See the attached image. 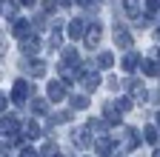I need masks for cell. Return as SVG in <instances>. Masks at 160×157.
<instances>
[{
  "label": "cell",
  "mask_w": 160,
  "mask_h": 157,
  "mask_svg": "<svg viewBox=\"0 0 160 157\" xmlns=\"http://www.w3.org/2000/svg\"><path fill=\"white\" fill-rule=\"evenodd\" d=\"M29 94H32V86H29L26 80H17V83H14V89H12V100H14V103H26Z\"/></svg>",
  "instance_id": "6da1fadb"
},
{
  "label": "cell",
  "mask_w": 160,
  "mask_h": 157,
  "mask_svg": "<svg viewBox=\"0 0 160 157\" xmlns=\"http://www.w3.org/2000/svg\"><path fill=\"white\" fill-rule=\"evenodd\" d=\"M92 137H94V131H92L89 126H83V129H77V131H74V143H77L80 149H89V146H94V143H92Z\"/></svg>",
  "instance_id": "7a4b0ae2"
},
{
  "label": "cell",
  "mask_w": 160,
  "mask_h": 157,
  "mask_svg": "<svg viewBox=\"0 0 160 157\" xmlns=\"http://www.w3.org/2000/svg\"><path fill=\"white\" fill-rule=\"evenodd\" d=\"M100 37H103V29H100V23H94V26H89V29H86V37H83V40H86V46H89V49H97Z\"/></svg>",
  "instance_id": "3957f363"
},
{
  "label": "cell",
  "mask_w": 160,
  "mask_h": 157,
  "mask_svg": "<svg viewBox=\"0 0 160 157\" xmlns=\"http://www.w3.org/2000/svg\"><path fill=\"white\" fill-rule=\"evenodd\" d=\"M114 43H117V46H123V49H132V34H129V29L114 26Z\"/></svg>",
  "instance_id": "277c9868"
},
{
  "label": "cell",
  "mask_w": 160,
  "mask_h": 157,
  "mask_svg": "<svg viewBox=\"0 0 160 157\" xmlns=\"http://www.w3.org/2000/svg\"><path fill=\"white\" fill-rule=\"evenodd\" d=\"M123 137H126V143H123L126 151H134V149L140 146V134H137L134 129H123Z\"/></svg>",
  "instance_id": "5b68a950"
},
{
  "label": "cell",
  "mask_w": 160,
  "mask_h": 157,
  "mask_svg": "<svg viewBox=\"0 0 160 157\" xmlns=\"http://www.w3.org/2000/svg\"><path fill=\"white\" fill-rule=\"evenodd\" d=\"M63 94H66V83H57V80L49 83V97H52V103H60V100H63Z\"/></svg>",
  "instance_id": "8992f818"
},
{
  "label": "cell",
  "mask_w": 160,
  "mask_h": 157,
  "mask_svg": "<svg viewBox=\"0 0 160 157\" xmlns=\"http://www.w3.org/2000/svg\"><path fill=\"white\" fill-rule=\"evenodd\" d=\"M80 80H83L86 91H94V89L100 86V77H97V71H94V69H92V71H83V74H80Z\"/></svg>",
  "instance_id": "52a82bcc"
},
{
  "label": "cell",
  "mask_w": 160,
  "mask_h": 157,
  "mask_svg": "<svg viewBox=\"0 0 160 157\" xmlns=\"http://www.w3.org/2000/svg\"><path fill=\"white\" fill-rule=\"evenodd\" d=\"M129 94H132V100H146V86L140 80H129Z\"/></svg>",
  "instance_id": "ba28073f"
},
{
  "label": "cell",
  "mask_w": 160,
  "mask_h": 157,
  "mask_svg": "<svg viewBox=\"0 0 160 157\" xmlns=\"http://www.w3.org/2000/svg\"><path fill=\"white\" fill-rule=\"evenodd\" d=\"M94 149H97V154H100V157H109V154H112V149H114V143L109 140V137H97Z\"/></svg>",
  "instance_id": "9c48e42d"
},
{
  "label": "cell",
  "mask_w": 160,
  "mask_h": 157,
  "mask_svg": "<svg viewBox=\"0 0 160 157\" xmlns=\"http://www.w3.org/2000/svg\"><path fill=\"white\" fill-rule=\"evenodd\" d=\"M69 37H72V40H80V37H86V32H83V20H80V17H74V20L69 23Z\"/></svg>",
  "instance_id": "30bf717a"
},
{
  "label": "cell",
  "mask_w": 160,
  "mask_h": 157,
  "mask_svg": "<svg viewBox=\"0 0 160 157\" xmlns=\"http://www.w3.org/2000/svg\"><path fill=\"white\" fill-rule=\"evenodd\" d=\"M17 129H20V120H17V117L14 114H3V131L6 134H14Z\"/></svg>",
  "instance_id": "8fae6325"
},
{
  "label": "cell",
  "mask_w": 160,
  "mask_h": 157,
  "mask_svg": "<svg viewBox=\"0 0 160 157\" xmlns=\"http://www.w3.org/2000/svg\"><path fill=\"white\" fill-rule=\"evenodd\" d=\"M20 49H23V54H34L40 49V43H37V37H23V40H20Z\"/></svg>",
  "instance_id": "7c38bea8"
},
{
  "label": "cell",
  "mask_w": 160,
  "mask_h": 157,
  "mask_svg": "<svg viewBox=\"0 0 160 157\" xmlns=\"http://www.w3.org/2000/svg\"><path fill=\"white\" fill-rule=\"evenodd\" d=\"M123 12L129 17H140V0H123Z\"/></svg>",
  "instance_id": "4fadbf2b"
},
{
  "label": "cell",
  "mask_w": 160,
  "mask_h": 157,
  "mask_svg": "<svg viewBox=\"0 0 160 157\" xmlns=\"http://www.w3.org/2000/svg\"><path fill=\"white\" fill-rule=\"evenodd\" d=\"M106 123H109V126H117V123H120V109L112 106V103L106 106Z\"/></svg>",
  "instance_id": "5bb4252c"
},
{
  "label": "cell",
  "mask_w": 160,
  "mask_h": 157,
  "mask_svg": "<svg viewBox=\"0 0 160 157\" xmlns=\"http://www.w3.org/2000/svg\"><path fill=\"white\" fill-rule=\"evenodd\" d=\"M14 34L20 37V40L29 34V20H26V17H17V20H14Z\"/></svg>",
  "instance_id": "9a60e30c"
},
{
  "label": "cell",
  "mask_w": 160,
  "mask_h": 157,
  "mask_svg": "<svg viewBox=\"0 0 160 157\" xmlns=\"http://www.w3.org/2000/svg\"><path fill=\"white\" fill-rule=\"evenodd\" d=\"M143 137H146V143H149V146H157V140H160V131H157L154 126H146V129H143Z\"/></svg>",
  "instance_id": "2e32d148"
},
{
  "label": "cell",
  "mask_w": 160,
  "mask_h": 157,
  "mask_svg": "<svg viewBox=\"0 0 160 157\" xmlns=\"http://www.w3.org/2000/svg\"><path fill=\"white\" fill-rule=\"evenodd\" d=\"M97 66H100V69H112V66H114L112 52H103V54H100V57H97Z\"/></svg>",
  "instance_id": "e0dca14e"
},
{
  "label": "cell",
  "mask_w": 160,
  "mask_h": 157,
  "mask_svg": "<svg viewBox=\"0 0 160 157\" xmlns=\"http://www.w3.org/2000/svg\"><path fill=\"white\" fill-rule=\"evenodd\" d=\"M23 137H29V140H37V137H40V126L29 123V126H26V131H23Z\"/></svg>",
  "instance_id": "ac0fdd59"
},
{
  "label": "cell",
  "mask_w": 160,
  "mask_h": 157,
  "mask_svg": "<svg viewBox=\"0 0 160 157\" xmlns=\"http://www.w3.org/2000/svg\"><path fill=\"white\" fill-rule=\"evenodd\" d=\"M86 106H89V97H86V94L72 97V109H86Z\"/></svg>",
  "instance_id": "d6986e66"
},
{
  "label": "cell",
  "mask_w": 160,
  "mask_h": 157,
  "mask_svg": "<svg viewBox=\"0 0 160 157\" xmlns=\"http://www.w3.org/2000/svg\"><path fill=\"white\" fill-rule=\"evenodd\" d=\"M3 14H6V17H14V14H17L14 0H3Z\"/></svg>",
  "instance_id": "ffe728a7"
},
{
  "label": "cell",
  "mask_w": 160,
  "mask_h": 157,
  "mask_svg": "<svg viewBox=\"0 0 160 157\" xmlns=\"http://www.w3.org/2000/svg\"><path fill=\"white\" fill-rule=\"evenodd\" d=\"M143 71H146V74H160V66H157L154 60H143Z\"/></svg>",
  "instance_id": "44dd1931"
},
{
  "label": "cell",
  "mask_w": 160,
  "mask_h": 157,
  "mask_svg": "<svg viewBox=\"0 0 160 157\" xmlns=\"http://www.w3.org/2000/svg\"><path fill=\"white\" fill-rule=\"evenodd\" d=\"M134 66H137V57H134V54H126V57H123V69H126V71H134Z\"/></svg>",
  "instance_id": "7402d4cb"
},
{
  "label": "cell",
  "mask_w": 160,
  "mask_h": 157,
  "mask_svg": "<svg viewBox=\"0 0 160 157\" xmlns=\"http://www.w3.org/2000/svg\"><path fill=\"white\" fill-rule=\"evenodd\" d=\"M32 111H34V114H46V111H49L46 100H34V103H32Z\"/></svg>",
  "instance_id": "603a6c76"
},
{
  "label": "cell",
  "mask_w": 160,
  "mask_h": 157,
  "mask_svg": "<svg viewBox=\"0 0 160 157\" xmlns=\"http://www.w3.org/2000/svg\"><path fill=\"white\" fill-rule=\"evenodd\" d=\"M32 74L34 77H43L46 74V63H32Z\"/></svg>",
  "instance_id": "cb8c5ba5"
},
{
  "label": "cell",
  "mask_w": 160,
  "mask_h": 157,
  "mask_svg": "<svg viewBox=\"0 0 160 157\" xmlns=\"http://www.w3.org/2000/svg\"><path fill=\"white\" fill-rule=\"evenodd\" d=\"M117 109H120V111H129V109H132V97H123V100H117Z\"/></svg>",
  "instance_id": "d4e9b609"
},
{
  "label": "cell",
  "mask_w": 160,
  "mask_h": 157,
  "mask_svg": "<svg viewBox=\"0 0 160 157\" xmlns=\"http://www.w3.org/2000/svg\"><path fill=\"white\" fill-rule=\"evenodd\" d=\"M43 12H57V0H43Z\"/></svg>",
  "instance_id": "484cf974"
},
{
  "label": "cell",
  "mask_w": 160,
  "mask_h": 157,
  "mask_svg": "<svg viewBox=\"0 0 160 157\" xmlns=\"http://www.w3.org/2000/svg\"><path fill=\"white\" fill-rule=\"evenodd\" d=\"M43 157H57V146H54V143H49V146L43 149Z\"/></svg>",
  "instance_id": "4316f807"
},
{
  "label": "cell",
  "mask_w": 160,
  "mask_h": 157,
  "mask_svg": "<svg viewBox=\"0 0 160 157\" xmlns=\"http://www.w3.org/2000/svg\"><path fill=\"white\" fill-rule=\"evenodd\" d=\"M146 9L149 12H160V0H146Z\"/></svg>",
  "instance_id": "83f0119b"
},
{
  "label": "cell",
  "mask_w": 160,
  "mask_h": 157,
  "mask_svg": "<svg viewBox=\"0 0 160 157\" xmlns=\"http://www.w3.org/2000/svg\"><path fill=\"white\" fill-rule=\"evenodd\" d=\"M69 117H72L69 111H57V114H54V120H57V123H66V120H69Z\"/></svg>",
  "instance_id": "f1b7e54d"
},
{
  "label": "cell",
  "mask_w": 160,
  "mask_h": 157,
  "mask_svg": "<svg viewBox=\"0 0 160 157\" xmlns=\"http://www.w3.org/2000/svg\"><path fill=\"white\" fill-rule=\"evenodd\" d=\"M49 46H52V49L60 46V34H52V37H49Z\"/></svg>",
  "instance_id": "f546056e"
},
{
  "label": "cell",
  "mask_w": 160,
  "mask_h": 157,
  "mask_svg": "<svg viewBox=\"0 0 160 157\" xmlns=\"http://www.w3.org/2000/svg\"><path fill=\"white\" fill-rule=\"evenodd\" d=\"M20 157H34V149H23V151H20Z\"/></svg>",
  "instance_id": "4dcf8cb0"
},
{
  "label": "cell",
  "mask_w": 160,
  "mask_h": 157,
  "mask_svg": "<svg viewBox=\"0 0 160 157\" xmlns=\"http://www.w3.org/2000/svg\"><path fill=\"white\" fill-rule=\"evenodd\" d=\"M20 6H29V9H32V6H34V0H20Z\"/></svg>",
  "instance_id": "1f68e13d"
},
{
  "label": "cell",
  "mask_w": 160,
  "mask_h": 157,
  "mask_svg": "<svg viewBox=\"0 0 160 157\" xmlns=\"http://www.w3.org/2000/svg\"><path fill=\"white\" fill-rule=\"evenodd\" d=\"M77 3H80V6H89V0H77Z\"/></svg>",
  "instance_id": "d6a6232c"
},
{
  "label": "cell",
  "mask_w": 160,
  "mask_h": 157,
  "mask_svg": "<svg viewBox=\"0 0 160 157\" xmlns=\"http://www.w3.org/2000/svg\"><path fill=\"white\" fill-rule=\"evenodd\" d=\"M154 157H160V151H154Z\"/></svg>",
  "instance_id": "836d02e7"
}]
</instances>
